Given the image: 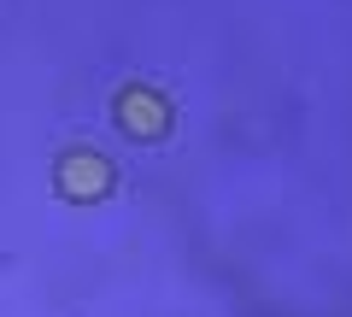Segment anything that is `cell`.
<instances>
[{
    "mask_svg": "<svg viewBox=\"0 0 352 317\" xmlns=\"http://www.w3.org/2000/svg\"><path fill=\"white\" fill-rule=\"evenodd\" d=\"M112 118H118V129H124L129 141H159L164 129H170V100H164L159 89H141V83H129V89L118 94Z\"/></svg>",
    "mask_w": 352,
    "mask_h": 317,
    "instance_id": "6da1fadb",
    "label": "cell"
},
{
    "mask_svg": "<svg viewBox=\"0 0 352 317\" xmlns=\"http://www.w3.org/2000/svg\"><path fill=\"white\" fill-rule=\"evenodd\" d=\"M59 194L65 200H100L106 188H112V159H106L100 147H71L59 159Z\"/></svg>",
    "mask_w": 352,
    "mask_h": 317,
    "instance_id": "7a4b0ae2",
    "label": "cell"
}]
</instances>
